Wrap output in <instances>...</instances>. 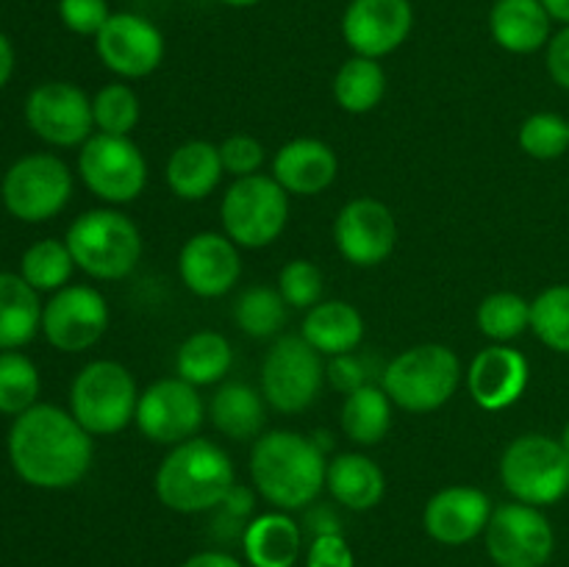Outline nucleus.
<instances>
[{
    "mask_svg": "<svg viewBox=\"0 0 569 567\" xmlns=\"http://www.w3.org/2000/svg\"><path fill=\"white\" fill-rule=\"evenodd\" d=\"M492 511V500L483 489L453 484V487H445L431 495L426 511H422V526H426L428 537L437 539L439 545L456 548V545H467L481 537Z\"/></svg>",
    "mask_w": 569,
    "mask_h": 567,
    "instance_id": "obj_20",
    "label": "nucleus"
},
{
    "mask_svg": "<svg viewBox=\"0 0 569 567\" xmlns=\"http://www.w3.org/2000/svg\"><path fill=\"white\" fill-rule=\"evenodd\" d=\"M39 370L20 350H0V415L17 417L37 406Z\"/></svg>",
    "mask_w": 569,
    "mask_h": 567,
    "instance_id": "obj_36",
    "label": "nucleus"
},
{
    "mask_svg": "<svg viewBox=\"0 0 569 567\" xmlns=\"http://www.w3.org/2000/svg\"><path fill=\"white\" fill-rule=\"evenodd\" d=\"M326 487L339 506L350 511H370L387 493L383 470L365 454H339L328 461Z\"/></svg>",
    "mask_w": 569,
    "mask_h": 567,
    "instance_id": "obj_26",
    "label": "nucleus"
},
{
    "mask_svg": "<svg viewBox=\"0 0 569 567\" xmlns=\"http://www.w3.org/2000/svg\"><path fill=\"white\" fill-rule=\"evenodd\" d=\"M476 322L483 337L506 345L531 328V300L517 292H492L478 306Z\"/></svg>",
    "mask_w": 569,
    "mask_h": 567,
    "instance_id": "obj_35",
    "label": "nucleus"
},
{
    "mask_svg": "<svg viewBox=\"0 0 569 567\" xmlns=\"http://www.w3.org/2000/svg\"><path fill=\"white\" fill-rule=\"evenodd\" d=\"M545 6V11L550 14V20L569 26V0H539Z\"/></svg>",
    "mask_w": 569,
    "mask_h": 567,
    "instance_id": "obj_50",
    "label": "nucleus"
},
{
    "mask_svg": "<svg viewBox=\"0 0 569 567\" xmlns=\"http://www.w3.org/2000/svg\"><path fill=\"white\" fill-rule=\"evenodd\" d=\"M109 328V304L87 284H67L42 306V334L61 354H81L98 345Z\"/></svg>",
    "mask_w": 569,
    "mask_h": 567,
    "instance_id": "obj_14",
    "label": "nucleus"
},
{
    "mask_svg": "<svg viewBox=\"0 0 569 567\" xmlns=\"http://www.w3.org/2000/svg\"><path fill=\"white\" fill-rule=\"evenodd\" d=\"M183 287L198 298H220L239 284L242 256L239 245L220 231H200L183 242L178 256Z\"/></svg>",
    "mask_w": 569,
    "mask_h": 567,
    "instance_id": "obj_19",
    "label": "nucleus"
},
{
    "mask_svg": "<svg viewBox=\"0 0 569 567\" xmlns=\"http://www.w3.org/2000/svg\"><path fill=\"white\" fill-rule=\"evenodd\" d=\"M209 417L228 439H259L264 428V400L250 384H222L209 404Z\"/></svg>",
    "mask_w": 569,
    "mask_h": 567,
    "instance_id": "obj_29",
    "label": "nucleus"
},
{
    "mask_svg": "<svg viewBox=\"0 0 569 567\" xmlns=\"http://www.w3.org/2000/svg\"><path fill=\"white\" fill-rule=\"evenodd\" d=\"M92 434L53 404H37L9 428V461L37 489H70L92 467Z\"/></svg>",
    "mask_w": 569,
    "mask_h": 567,
    "instance_id": "obj_1",
    "label": "nucleus"
},
{
    "mask_svg": "<svg viewBox=\"0 0 569 567\" xmlns=\"http://www.w3.org/2000/svg\"><path fill=\"white\" fill-rule=\"evenodd\" d=\"M11 72H14V48L6 33H0V89L9 83Z\"/></svg>",
    "mask_w": 569,
    "mask_h": 567,
    "instance_id": "obj_49",
    "label": "nucleus"
},
{
    "mask_svg": "<svg viewBox=\"0 0 569 567\" xmlns=\"http://www.w3.org/2000/svg\"><path fill=\"white\" fill-rule=\"evenodd\" d=\"M133 422L150 442L181 445L203 426V398L183 378H161L139 392Z\"/></svg>",
    "mask_w": 569,
    "mask_h": 567,
    "instance_id": "obj_15",
    "label": "nucleus"
},
{
    "mask_svg": "<svg viewBox=\"0 0 569 567\" xmlns=\"http://www.w3.org/2000/svg\"><path fill=\"white\" fill-rule=\"evenodd\" d=\"M78 176L94 198L131 203L148 183V161L131 137L92 133L78 153Z\"/></svg>",
    "mask_w": 569,
    "mask_h": 567,
    "instance_id": "obj_11",
    "label": "nucleus"
},
{
    "mask_svg": "<svg viewBox=\"0 0 569 567\" xmlns=\"http://www.w3.org/2000/svg\"><path fill=\"white\" fill-rule=\"evenodd\" d=\"M461 384V361L453 348L422 342L383 367L381 387L400 409L426 415L448 404Z\"/></svg>",
    "mask_w": 569,
    "mask_h": 567,
    "instance_id": "obj_5",
    "label": "nucleus"
},
{
    "mask_svg": "<svg viewBox=\"0 0 569 567\" xmlns=\"http://www.w3.org/2000/svg\"><path fill=\"white\" fill-rule=\"evenodd\" d=\"M306 567H356V559L342 534H320L311 539Z\"/></svg>",
    "mask_w": 569,
    "mask_h": 567,
    "instance_id": "obj_44",
    "label": "nucleus"
},
{
    "mask_svg": "<svg viewBox=\"0 0 569 567\" xmlns=\"http://www.w3.org/2000/svg\"><path fill=\"white\" fill-rule=\"evenodd\" d=\"M559 439H561V445H565V450L569 454V422L565 426V431H561Z\"/></svg>",
    "mask_w": 569,
    "mask_h": 567,
    "instance_id": "obj_52",
    "label": "nucleus"
},
{
    "mask_svg": "<svg viewBox=\"0 0 569 567\" xmlns=\"http://www.w3.org/2000/svg\"><path fill=\"white\" fill-rule=\"evenodd\" d=\"M415 9L409 0H350L342 14L345 44L353 56L383 59L409 39Z\"/></svg>",
    "mask_w": 569,
    "mask_h": 567,
    "instance_id": "obj_18",
    "label": "nucleus"
},
{
    "mask_svg": "<svg viewBox=\"0 0 569 567\" xmlns=\"http://www.w3.org/2000/svg\"><path fill=\"white\" fill-rule=\"evenodd\" d=\"M326 378L331 381L333 389H339L342 395L356 392V389L367 387L370 381V367L361 356L353 354H339L331 356V361L326 365Z\"/></svg>",
    "mask_w": 569,
    "mask_h": 567,
    "instance_id": "obj_43",
    "label": "nucleus"
},
{
    "mask_svg": "<svg viewBox=\"0 0 569 567\" xmlns=\"http://www.w3.org/2000/svg\"><path fill=\"white\" fill-rule=\"evenodd\" d=\"M0 198L20 222H48L70 203L72 172L53 153L22 156L6 170Z\"/></svg>",
    "mask_w": 569,
    "mask_h": 567,
    "instance_id": "obj_9",
    "label": "nucleus"
},
{
    "mask_svg": "<svg viewBox=\"0 0 569 567\" xmlns=\"http://www.w3.org/2000/svg\"><path fill=\"white\" fill-rule=\"evenodd\" d=\"M26 122L53 148H81L94 131L92 100L70 81H44L28 94Z\"/></svg>",
    "mask_w": 569,
    "mask_h": 567,
    "instance_id": "obj_13",
    "label": "nucleus"
},
{
    "mask_svg": "<svg viewBox=\"0 0 569 567\" xmlns=\"http://www.w3.org/2000/svg\"><path fill=\"white\" fill-rule=\"evenodd\" d=\"M322 272L315 261L292 259L278 272V292L292 309H311L322 300Z\"/></svg>",
    "mask_w": 569,
    "mask_h": 567,
    "instance_id": "obj_40",
    "label": "nucleus"
},
{
    "mask_svg": "<svg viewBox=\"0 0 569 567\" xmlns=\"http://www.w3.org/2000/svg\"><path fill=\"white\" fill-rule=\"evenodd\" d=\"M326 450L298 431H267L250 450V476L278 511L306 509L326 487Z\"/></svg>",
    "mask_w": 569,
    "mask_h": 567,
    "instance_id": "obj_2",
    "label": "nucleus"
},
{
    "mask_svg": "<svg viewBox=\"0 0 569 567\" xmlns=\"http://www.w3.org/2000/svg\"><path fill=\"white\" fill-rule=\"evenodd\" d=\"M531 381V367L520 350L509 345H489L472 359L467 370V389L472 400L487 411H500L515 406Z\"/></svg>",
    "mask_w": 569,
    "mask_h": 567,
    "instance_id": "obj_21",
    "label": "nucleus"
},
{
    "mask_svg": "<svg viewBox=\"0 0 569 567\" xmlns=\"http://www.w3.org/2000/svg\"><path fill=\"white\" fill-rule=\"evenodd\" d=\"M42 331L39 292L14 272H0V350H17Z\"/></svg>",
    "mask_w": 569,
    "mask_h": 567,
    "instance_id": "obj_28",
    "label": "nucleus"
},
{
    "mask_svg": "<svg viewBox=\"0 0 569 567\" xmlns=\"http://www.w3.org/2000/svg\"><path fill=\"white\" fill-rule=\"evenodd\" d=\"M220 3L231 6V9H250V6L261 3V0H220Z\"/></svg>",
    "mask_w": 569,
    "mask_h": 567,
    "instance_id": "obj_51",
    "label": "nucleus"
},
{
    "mask_svg": "<svg viewBox=\"0 0 569 567\" xmlns=\"http://www.w3.org/2000/svg\"><path fill=\"white\" fill-rule=\"evenodd\" d=\"M306 528H309L315 537H320V534H342V523L333 515L331 506H315V509H309V515H306Z\"/></svg>",
    "mask_w": 569,
    "mask_h": 567,
    "instance_id": "obj_47",
    "label": "nucleus"
},
{
    "mask_svg": "<svg viewBox=\"0 0 569 567\" xmlns=\"http://www.w3.org/2000/svg\"><path fill=\"white\" fill-rule=\"evenodd\" d=\"M220 159H222V170L233 178H248V176H259V170L264 167L267 150L264 145L259 142L250 133H233L228 137L226 142L220 145Z\"/></svg>",
    "mask_w": 569,
    "mask_h": 567,
    "instance_id": "obj_41",
    "label": "nucleus"
},
{
    "mask_svg": "<svg viewBox=\"0 0 569 567\" xmlns=\"http://www.w3.org/2000/svg\"><path fill=\"white\" fill-rule=\"evenodd\" d=\"M181 567H242V561L222 550H200V554L189 556Z\"/></svg>",
    "mask_w": 569,
    "mask_h": 567,
    "instance_id": "obj_48",
    "label": "nucleus"
},
{
    "mask_svg": "<svg viewBox=\"0 0 569 567\" xmlns=\"http://www.w3.org/2000/svg\"><path fill=\"white\" fill-rule=\"evenodd\" d=\"M300 337L328 359L339 354H353L365 337V320L359 309L345 300H320L306 311Z\"/></svg>",
    "mask_w": 569,
    "mask_h": 567,
    "instance_id": "obj_27",
    "label": "nucleus"
},
{
    "mask_svg": "<svg viewBox=\"0 0 569 567\" xmlns=\"http://www.w3.org/2000/svg\"><path fill=\"white\" fill-rule=\"evenodd\" d=\"M59 17L64 28L78 37H98L109 22V0H59Z\"/></svg>",
    "mask_w": 569,
    "mask_h": 567,
    "instance_id": "obj_42",
    "label": "nucleus"
},
{
    "mask_svg": "<svg viewBox=\"0 0 569 567\" xmlns=\"http://www.w3.org/2000/svg\"><path fill=\"white\" fill-rule=\"evenodd\" d=\"M520 148L531 159L553 161L569 150V120L553 111H537L520 126Z\"/></svg>",
    "mask_w": 569,
    "mask_h": 567,
    "instance_id": "obj_39",
    "label": "nucleus"
},
{
    "mask_svg": "<svg viewBox=\"0 0 569 567\" xmlns=\"http://www.w3.org/2000/svg\"><path fill=\"white\" fill-rule=\"evenodd\" d=\"M487 550L498 567H545L553 556L556 534L539 506H498L487 526Z\"/></svg>",
    "mask_w": 569,
    "mask_h": 567,
    "instance_id": "obj_12",
    "label": "nucleus"
},
{
    "mask_svg": "<svg viewBox=\"0 0 569 567\" xmlns=\"http://www.w3.org/2000/svg\"><path fill=\"white\" fill-rule=\"evenodd\" d=\"M326 365L320 350L311 348L300 334H287L272 342L261 365V392L272 409L300 415L322 392Z\"/></svg>",
    "mask_w": 569,
    "mask_h": 567,
    "instance_id": "obj_10",
    "label": "nucleus"
},
{
    "mask_svg": "<svg viewBox=\"0 0 569 567\" xmlns=\"http://www.w3.org/2000/svg\"><path fill=\"white\" fill-rule=\"evenodd\" d=\"M387 94V72L381 61L350 56L333 78V98L348 115H367Z\"/></svg>",
    "mask_w": 569,
    "mask_h": 567,
    "instance_id": "obj_32",
    "label": "nucleus"
},
{
    "mask_svg": "<svg viewBox=\"0 0 569 567\" xmlns=\"http://www.w3.org/2000/svg\"><path fill=\"white\" fill-rule=\"evenodd\" d=\"M217 509H220L222 517H228V520L237 523V526L242 528V534H244V528H248V523H244V520L253 515L256 498H253V493H250L248 487H239V484H233L231 493L222 498V504L217 506Z\"/></svg>",
    "mask_w": 569,
    "mask_h": 567,
    "instance_id": "obj_46",
    "label": "nucleus"
},
{
    "mask_svg": "<svg viewBox=\"0 0 569 567\" xmlns=\"http://www.w3.org/2000/svg\"><path fill=\"white\" fill-rule=\"evenodd\" d=\"M303 531L287 511H267L253 517L242 534V550L250 567H295Z\"/></svg>",
    "mask_w": 569,
    "mask_h": 567,
    "instance_id": "obj_25",
    "label": "nucleus"
},
{
    "mask_svg": "<svg viewBox=\"0 0 569 567\" xmlns=\"http://www.w3.org/2000/svg\"><path fill=\"white\" fill-rule=\"evenodd\" d=\"M137 381L126 365L111 359L89 361L70 387V411L92 437L122 431L137 415Z\"/></svg>",
    "mask_w": 569,
    "mask_h": 567,
    "instance_id": "obj_7",
    "label": "nucleus"
},
{
    "mask_svg": "<svg viewBox=\"0 0 569 567\" xmlns=\"http://www.w3.org/2000/svg\"><path fill=\"white\" fill-rule=\"evenodd\" d=\"M500 481L528 506H553L569 493V454L561 439L522 434L500 456Z\"/></svg>",
    "mask_w": 569,
    "mask_h": 567,
    "instance_id": "obj_6",
    "label": "nucleus"
},
{
    "mask_svg": "<svg viewBox=\"0 0 569 567\" xmlns=\"http://www.w3.org/2000/svg\"><path fill=\"white\" fill-rule=\"evenodd\" d=\"M550 78L569 92V26L556 31L548 42V56H545Z\"/></svg>",
    "mask_w": 569,
    "mask_h": 567,
    "instance_id": "obj_45",
    "label": "nucleus"
},
{
    "mask_svg": "<svg viewBox=\"0 0 569 567\" xmlns=\"http://www.w3.org/2000/svg\"><path fill=\"white\" fill-rule=\"evenodd\" d=\"M233 365V350L222 334L194 331L176 354V372L192 387H211L222 381Z\"/></svg>",
    "mask_w": 569,
    "mask_h": 567,
    "instance_id": "obj_30",
    "label": "nucleus"
},
{
    "mask_svg": "<svg viewBox=\"0 0 569 567\" xmlns=\"http://www.w3.org/2000/svg\"><path fill=\"white\" fill-rule=\"evenodd\" d=\"M333 242L353 267H378L395 253L398 220L392 209L376 198H353L333 222Z\"/></svg>",
    "mask_w": 569,
    "mask_h": 567,
    "instance_id": "obj_17",
    "label": "nucleus"
},
{
    "mask_svg": "<svg viewBox=\"0 0 569 567\" xmlns=\"http://www.w3.org/2000/svg\"><path fill=\"white\" fill-rule=\"evenodd\" d=\"M226 176L220 159V148L206 139H189L178 145L170 153L164 167L167 187L181 200H203L220 187V178Z\"/></svg>",
    "mask_w": 569,
    "mask_h": 567,
    "instance_id": "obj_24",
    "label": "nucleus"
},
{
    "mask_svg": "<svg viewBox=\"0 0 569 567\" xmlns=\"http://www.w3.org/2000/svg\"><path fill=\"white\" fill-rule=\"evenodd\" d=\"M76 261L70 248L61 239H39L22 253L20 276L31 284L37 292H59L70 284Z\"/></svg>",
    "mask_w": 569,
    "mask_h": 567,
    "instance_id": "obj_33",
    "label": "nucleus"
},
{
    "mask_svg": "<svg viewBox=\"0 0 569 567\" xmlns=\"http://www.w3.org/2000/svg\"><path fill=\"white\" fill-rule=\"evenodd\" d=\"M94 50L114 76L148 78L164 61V37L148 17L111 11L109 22L94 37Z\"/></svg>",
    "mask_w": 569,
    "mask_h": 567,
    "instance_id": "obj_16",
    "label": "nucleus"
},
{
    "mask_svg": "<svg viewBox=\"0 0 569 567\" xmlns=\"http://www.w3.org/2000/svg\"><path fill=\"white\" fill-rule=\"evenodd\" d=\"M92 117L98 133L131 137L139 122V98L128 83H106L92 98Z\"/></svg>",
    "mask_w": 569,
    "mask_h": 567,
    "instance_id": "obj_38",
    "label": "nucleus"
},
{
    "mask_svg": "<svg viewBox=\"0 0 569 567\" xmlns=\"http://www.w3.org/2000/svg\"><path fill=\"white\" fill-rule=\"evenodd\" d=\"M78 270L98 281H120L131 276L142 259V233L137 222L117 209L83 211L64 237Z\"/></svg>",
    "mask_w": 569,
    "mask_h": 567,
    "instance_id": "obj_4",
    "label": "nucleus"
},
{
    "mask_svg": "<svg viewBox=\"0 0 569 567\" xmlns=\"http://www.w3.org/2000/svg\"><path fill=\"white\" fill-rule=\"evenodd\" d=\"M389 426H392V398L383 392V387L367 384L345 395L342 428L356 445H365V448L378 445L389 434Z\"/></svg>",
    "mask_w": 569,
    "mask_h": 567,
    "instance_id": "obj_31",
    "label": "nucleus"
},
{
    "mask_svg": "<svg viewBox=\"0 0 569 567\" xmlns=\"http://www.w3.org/2000/svg\"><path fill=\"white\" fill-rule=\"evenodd\" d=\"M233 320L248 337L270 339L287 322V300L278 289L264 287V284L248 287L233 304Z\"/></svg>",
    "mask_w": 569,
    "mask_h": 567,
    "instance_id": "obj_34",
    "label": "nucleus"
},
{
    "mask_svg": "<svg viewBox=\"0 0 569 567\" xmlns=\"http://www.w3.org/2000/svg\"><path fill=\"white\" fill-rule=\"evenodd\" d=\"M337 172L339 159L333 148L315 137H300L281 145L272 159V178L289 195H300V198L326 192L337 181Z\"/></svg>",
    "mask_w": 569,
    "mask_h": 567,
    "instance_id": "obj_22",
    "label": "nucleus"
},
{
    "mask_svg": "<svg viewBox=\"0 0 569 567\" xmlns=\"http://www.w3.org/2000/svg\"><path fill=\"white\" fill-rule=\"evenodd\" d=\"M222 233L239 248H267L289 220V192L272 176L237 178L222 195Z\"/></svg>",
    "mask_w": 569,
    "mask_h": 567,
    "instance_id": "obj_8",
    "label": "nucleus"
},
{
    "mask_svg": "<svg viewBox=\"0 0 569 567\" xmlns=\"http://www.w3.org/2000/svg\"><path fill=\"white\" fill-rule=\"evenodd\" d=\"M550 14L539 0H495L489 33L503 50L517 56L537 53L550 42Z\"/></svg>",
    "mask_w": 569,
    "mask_h": 567,
    "instance_id": "obj_23",
    "label": "nucleus"
},
{
    "mask_svg": "<svg viewBox=\"0 0 569 567\" xmlns=\"http://www.w3.org/2000/svg\"><path fill=\"white\" fill-rule=\"evenodd\" d=\"M531 331L550 350L569 356V284H553L531 300Z\"/></svg>",
    "mask_w": 569,
    "mask_h": 567,
    "instance_id": "obj_37",
    "label": "nucleus"
},
{
    "mask_svg": "<svg viewBox=\"0 0 569 567\" xmlns=\"http://www.w3.org/2000/svg\"><path fill=\"white\" fill-rule=\"evenodd\" d=\"M233 484L237 472L231 456L211 439L192 437L172 445L156 470L153 487L167 509L178 515H198L217 509Z\"/></svg>",
    "mask_w": 569,
    "mask_h": 567,
    "instance_id": "obj_3",
    "label": "nucleus"
}]
</instances>
